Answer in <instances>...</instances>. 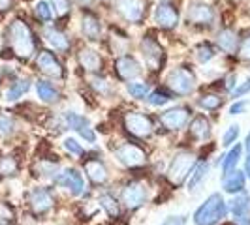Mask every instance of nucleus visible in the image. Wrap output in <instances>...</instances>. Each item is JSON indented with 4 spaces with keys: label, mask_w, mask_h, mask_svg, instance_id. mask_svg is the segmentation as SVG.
I'll return each instance as SVG.
<instances>
[{
    "label": "nucleus",
    "mask_w": 250,
    "mask_h": 225,
    "mask_svg": "<svg viewBox=\"0 0 250 225\" xmlns=\"http://www.w3.org/2000/svg\"><path fill=\"white\" fill-rule=\"evenodd\" d=\"M6 41H8V47L13 53L15 58L19 60H30L36 53V38L30 25L26 23L25 19L21 17H15L12 23L6 28Z\"/></svg>",
    "instance_id": "nucleus-1"
},
{
    "label": "nucleus",
    "mask_w": 250,
    "mask_h": 225,
    "mask_svg": "<svg viewBox=\"0 0 250 225\" xmlns=\"http://www.w3.org/2000/svg\"><path fill=\"white\" fill-rule=\"evenodd\" d=\"M226 212H228V208H226V203L222 199V195L220 193H213V195H209L207 199L203 201V205L194 212V224L216 225L218 222H222Z\"/></svg>",
    "instance_id": "nucleus-2"
},
{
    "label": "nucleus",
    "mask_w": 250,
    "mask_h": 225,
    "mask_svg": "<svg viewBox=\"0 0 250 225\" xmlns=\"http://www.w3.org/2000/svg\"><path fill=\"white\" fill-rule=\"evenodd\" d=\"M194 165H196V156L192 152L185 150V152L175 154V158L171 160V165L167 169V180L175 188L181 186L187 180V176L192 173Z\"/></svg>",
    "instance_id": "nucleus-3"
},
{
    "label": "nucleus",
    "mask_w": 250,
    "mask_h": 225,
    "mask_svg": "<svg viewBox=\"0 0 250 225\" xmlns=\"http://www.w3.org/2000/svg\"><path fill=\"white\" fill-rule=\"evenodd\" d=\"M167 87L171 88L175 94H179V96H188L196 88V77H194L190 68L181 66V68H175V70L169 72V75H167Z\"/></svg>",
    "instance_id": "nucleus-4"
},
{
    "label": "nucleus",
    "mask_w": 250,
    "mask_h": 225,
    "mask_svg": "<svg viewBox=\"0 0 250 225\" xmlns=\"http://www.w3.org/2000/svg\"><path fill=\"white\" fill-rule=\"evenodd\" d=\"M123 124H125L126 131H128L130 135H134V137H138V139L150 137L152 131H154V126L150 122V118L147 114H143V112H136V111L126 112Z\"/></svg>",
    "instance_id": "nucleus-5"
},
{
    "label": "nucleus",
    "mask_w": 250,
    "mask_h": 225,
    "mask_svg": "<svg viewBox=\"0 0 250 225\" xmlns=\"http://www.w3.org/2000/svg\"><path fill=\"white\" fill-rule=\"evenodd\" d=\"M55 199L51 195V191L47 188H32L30 193H28V206H30V212L34 216H45L53 208Z\"/></svg>",
    "instance_id": "nucleus-6"
},
{
    "label": "nucleus",
    "mask_w": 250,
    "mask_h": 225,
    "mask_svg": "<svg viewBox=\"0 0 250 225\" xmlns=\"http://www.w3.org/2000/svg\"><path fill=\"white\" fill-rule=\"evenodd\" d=\"M121 201L125 203L126 208L136 210L139 206H143L147 201V188L141 182H128L121 191Z\"/></svg>",
    "instance_id": "nucleus-7"
},
{
    "label": "nucleus",
    "mask_w": 250,
    "mask_h": 225,
    "mask_svg": "<svg viewBox=\"0 0 250 225\" xmlns=\"http://www.w3.org/2000/svg\"><path fill=\"white\" fill-rule=\"evenodd\" d=\"M141 53H143V58L145 64L149 66L150 70H162L164 64V49L160 47V43L156 39H152L150 36H145L141 39Z\"/></svg>",
    "instance_id": "nucleus-8"
},
{
    "label": "nucleus",
    "mask_w": 250,
    "mask_h": 225,
    "mask_svg": "<svg viewBox=\"0 0 250 225\" xmlns=\"http://www.w3.org/2000/svg\"><path fill=\"white\" fill-rule=\"evenodd\" d=\"M115 158L126 167H139L145 163L147 156H145L141 147L134 145V143H125L119 149H115Z\"/></svg>",
    "instance_id": "nucleus-9"
},
{
    "label": "nucleus",
    "mask_w": 250,
    "mask_h": 225,
    "mask_svg": "<svg viewBox=\"0 0 250 225\" xmlns=\"http://www.w3.org/2000/svg\"><path fill=\"white\" fill-rule=\"evenodd\" d=\"M36 68L47 77L53 79H62L64 77V68L62 64L59 62V58L51 53V51H40L36 58Z\"/></svg>",
    "instance_id": "nucleus-10"
},
{
    "label": "nucleus",
    "mask_w": 250,
    "mask_h": 225,
    "mask_svg": "<svg viewBox=\"0 0 250 225\" xmlns=\"http://www.w3.org/2000/svg\"><path fill=\"white\" fill-rule=\"evenodd\" d=\"M55 184L70 191V195H81L85 189V180L81 173H77L75 169H66L62 173H59L55 176Z\"/></svg>",
    "instance_id": "nucleus-11"
},
{
    "label": "nucleus",
    "mask_w": 250,
    "mask_h": 225,
    "mask_svg": "<svg viewBox=\"0 0 250 225\" xmlns=\"http://www.w3.org/2000/svg\"><path fill=\"white\" fill-rule=\"evenodd\" d=\"M192 111L188 107H173V109H167L160 114V124L166 128V130H171V131H177L181 128H185L190 118Z\"/></svg>",
    "instance_id": "nucleus-12"
},
{
    "label": "nucleus",
    "mask_w": 250,
    "mask_h": 225,
    "mask_svg": "<svg viewBox=\"0 0 250 225\" xmlns=\"http://www.w3.org/2000/svg\"><path fill=\"white\" fill-rule=\"evenodd\" d=\"M117 10L126 21L139 25L145 17V2L143 0H117Z\"/></svg>",
    "instance_id": "nucleus-13"
},
{
    "label": "nucleus",
    "mask_w": 250,
    "mask_h": 225,
    "mask_svg": "<svg viewBox=\"0 0 250 225\" xmlns=\"http://www.w3.org/2000/svg\"><path fill=\"white\" fill-rule=\"evenodd\" d=\"M115 74L121 81H134L141 75V66L130 55H123L115 60Z\"/></svg>",
    "instance_id": "nucleus-14"
},
{
    "label": "nucleus",
    "mask_w": 250,
    "mask_h": 225,
    "mask_svg": "<svg viewBox=\"0 0 250 225\" xmlns=\"http://www.w3.org/2000/svg\"><path fill=\"white\" fill-rule=\"evenodd\" d=\"M187 17H188V23L209 26L214 21V12L213 8L209 4H205V2H192L188 6Z\"/></svg>",
    "instance_id": "nucleus-15"
},
{
    "label": "nucleus",
    "mask_w": 250,
    "mask_h": 225,
    "mask_svg": "<svg viewBox=\"0 0 250 225\" xmlns=\"http://www.w3.org/2000/svg\"><path fill=\"white\" fill-rule=\"evenodd\" d=\"M154 23L160 28H175L179 23V12L171 4H158L154 10Z\"/></svg>",
    "instance_id": "nucleus-16"
},
{
    "label": "nucleus",
    "mask_w": 250,
    "mask_h": 225,
    "mask_svg": "<svg viewBox=\"0 0 250 225\" xmlns=\"http://www.w3.org/2000/svg\"><path fill=\"white\" fill-rule=\"evenodd\" d=\"M81 30H83V34H85L88 39H92V41L100 39V34H102L100 19H98L94 13L85 12L81 15Z\"/></svg>",
    "instance_id": "nucleus-17"
},
{
    "label": "nucleus",
    "mask_w": 250,
    "mask_h": 225,
    "mask_svg": "<svg viewBox=\"0 0 250 225\" xmlns=\"http://www.w3.org/2000/svg\"><path fill=\"white\" fill-rule=\"evenodd\" d=\"M43 38H45V41L49 43L51 49L59 51V53H66V51L70 49V39L64 36L59 28H55V26L45 28V30H43Z\"/></svg>",
    "instance_id": "nucleus-18"
},
{
    "label": "nucleus",
    "mask_w": 250,
    "mask_h": 225,
    "mask_svg": "<svg viewBox=\"0 0 250 225\" xmlns=\"http://www.w3.org/2000/svg\"><path fill=\"white\" fill-rule=\"evenodd\" d=\"M85 173L94 184H105L107 182V169H105L104 162L96 160V158L85 162Z\"/></svg>",
    "instance_id": "nucleus-19"
},
{
    "label": "nucleus",
    "mask_w": 250,
    "mask_h": 225,
    "mask_svg": "<svg viewBox=\"0 0 250 225\" xmlns=\"http://www.w3.org/2000/svg\"><path fill=\"white\" fill-rule=\"evenodd\" d=\"M245 173L243 171H237L233 169L231 173L224 175V182H222V188H224L226 193H241L245 189Z\"/></svg>",
    "instance_id": "nucleus-20"
},
{
    "label": "nucleus",
    "mask_w": 250,
    "mask_h": 225,
    "mask_svg": "<svg viewBox=\"0 0 250 225\" xmlns=\"http://www.w3.org/2000/svg\"><path fill=\"white\" fill-rule=\"evenodd\" d=\"M30 90V81L28 79H15L10 83V87L4 92V100L6 101H17L19 98H23L26 92Z\"/></svg>",
    "instance_id": "nucleus-21"
},
{
    "label": "nucleus",
    "mask_w": 250,
    "mask_h": 225,
    "mask_svg": "<svg viewBox=\"0 0 250 225\" xmlns=\"http://www.w3.org/2000/svg\"><path fill=\"white\" fill-rule=\"evenodd\" d=\"M190 135L196 139V141H205V139L211 137V122L200 114L196 116L192 122H190Z\"/></svg>",
    "instance_id": "nucleus-22"
},
{
    "label": "nucleus",
    "mask_w": 250,
    "mask_h": 225,
    "mask_svg": "<svg viewBox=\"0 0 250 225\" xmlns=\"http://www.w3.org/2000/svg\"><path fill=\"white\" fill-rule=\"evenodd\" d=\"M79 64L87 70V72H98L102 68V58H100V55L96 53V51H92V49H81L79 51Z\"/></svg>",
    "instance_id": "nucleus-23"
},
{
    "label": "nucleus",
    "mask_w": 250,
    "mask_h": 225,
    "mask_svg": "<svg viewBox=\"0 0 250 225\" xmlns=\"http://www.w3.org/2000/svg\"><path fill=\"white\" fill-rule=\"evenodd\" d=\"M36 94L43 103H55L61 96L55 85H51L49 81H43V79L36 81Z\"/></svg>",
    "instance_id": "nucleus-24"
},
{
    "label": "nucleus",
    "mask_w": 250,
    "mask_h": 225,
    "mask_svg": "<svg viewBox=\"0 0 250 225\" xmlns=\"http://www.w3.org/2000/svg\"><path fill=\"white\" fill-rule=\"evenodd\" d=\"M231 214L237 220H249L250 216V195H237L229 205Z\"/></svg>",
    "instance_id": "nucleus-25"
},
{
    "label": "nucleus",
    "mask_w": 250,
    "mask_h": 225,
    "mask_svg": "<svg viewBox=\"0 0 250 225\" xmlns=\"http://www.w3.org/2000/svg\"><path fill=\"white\" fill-rule=\"evenodd\" d=\"M216 41H218V47H220L222 51H226V53H233V51L237 49L239 38H237V34H235V30L226 28V30H220V32H218Z\"/></svg>",
    "instance_id": "nucleus-26"
},
{
    "label": "nucleus",
    "mask_w": 250,
    "mask_h": 225,
    "mask_svg": "<svg viewBox=\"0 0 250 225\" xmlns=\"http://www.w3.org/2000/svg\"><path fill=\"white\" fill-rule=\"evenodd\" d=\"M241 152H243V147L235 143V147L229 150L224 156V160H222V175H228V173H231L235 169L239 158H241Z\"/></svg>",
    "instance_id": "nucleus-27"
},
{
    "label": "nucleus",
    "mask_w": 250,
    "mask_h": 225,
    "mask_svg": "<svg viewBox=\"0 0 250 225\" xmlns=\"http://www.w3.org/2000/svg\"><path fill=\"white\" fill-rule=\"evenodd\" d=\"M19 173V162L13 156H0V176L10 178Z\"/></svg>",
    "instance_id": "nucleus-28"
},
{
    "label": "nucleus",
    "mask_w": 250,
    "mask_h": 225,
    "mask_svg": "<svg viewBox=\"0 0 250 225\" xmlns=\"http://www.w3.org/2000/svg\"><path fill=\"white\" fill-rule=\"evenodd\" d=\"M98 203H100V206L105 210V214L109 218H117L121 214V210H119V201L115 199L111 193H102L100 197H98Z\"/></svg>",
    "instance_id": "nucleus-29"
},
{
    "label": "nucleus",
    "mask_w": 250,
    "mask_h": 225,
    "mask_svg": "<svg viewBox=\"0 0 250 225\" xmlns=\"http://www.w3.org/2000/svg\"><path fill=\"white\" fill-rule=\"evenodd\" d=\"M207 171H209V163H205V162L196 163V165H194V169H192V173H190L188 189H196V186L203 180V176L207 175Z\"/></svg>",
    "instance_id": "nucleus-30"
},
{
    "label": "nucleus",
    "mask_w": 250,
    "mask_h": 225,
    "mask_svg": "<svg viewBox=\"0 0 250 225\" xmlns=\"http://www.w3.org/2000/svg\"><path fill=\"white\" fill-rule=\"evenodd\" d=\"M64 120H66L68 128L75 130L77 133H79L81 130L88 128V120L83 116V114H77V112H66V114H64Z\"/></svg>",
    "instance_id": "nucleus-31"
},
{
    "label": "nucleus",
    "mask_w": 250,
    "mask_h": 225,
    "mask_svg": "<svg viewBox=\"0 0 250 225\" xmlns=\"http://www.w3.org/2000/svg\"><path fill=\"white\" fill-rule=\"evenodd\" d=\"M34 17L40 23H49L51 17H53V8L45 0H40V2L34 4Z\"/></svg>",
    "instance_id": "nucleus-32"
},
{
    "label": "nucleus",
    "mask_w": 250,
    "mask_h": 225,
    "mask_svg": "<svg viewBox=\"0 0 250 225\" xmlns=\"http://www.w3.org/2000/svg\"><path fill=\"white\" fill-rule=\"evenodd\" d=\"M15 133V120L8 114L0 112V139H8Z\"/></svg>",
    "instance_id": "nucleus-33"
},
{
    "label": "nucleus",
    "mask_w": 250,
    "mask_h": 225,
    "mask_svg": "<svg viewBox=\"0 0 250 225\" xmlns=\"http://www.w3.org/2000/svg\"><path fill=\"white\" fill-rule=\"evenodd\" d=\"M222 98L220 96H216V94H209V96H201L200 101H198V105H200L201 109H205V111H216L218 107H222Z\"/></svg>",
    "instance_id": "nucleus-34"
},
{
    "label": "nucleus",
    "mask_w": 250,
    "mask_h": 225,
    "mask_svg": "<svg viewBox=\"0 0 250 225\" xmlns=\"http://www.w3.org/2000/svg\"><path fill=\"white\" fill-rule=\"evenodd\" d=\"M57 169H59L57 162H47V160H40L36 165V171L40 176H53L55 178V176L59 175Z\"/></svg>",
    "instance_id": "nucleus-35"
},
{
    "label": "nucleus",
    "mask_w": 250,
    "mask_h": 225,
    "mask_svg": "<svg viewBox=\"0 0 250 225\" xmlns=\"http://www.w3.org/2000/svg\"><path fill=\"white\" fill-rule=\"evenodd\" d=\"M169 100H171L169 94L164 92V90H154V92H150L149 96H147V103L152 105V107H162V105H166Z\"/></svg>",
    "instance_id": "nucleus-36"
},
{
    "label": "nucleus",
    "mask_w": 250,
    "mask_h": 225,
    "mask_svg": "<svg viewBox=\"0 0 250 225\" xmlns=\"http://www.w3.org/2000/svg\"><path fill=\"white\" fill-rule=\"evenodd\" d=\"M128 92H130L132 98L145 100L149 96V87L145 83H128Z\"/></svg>",
    "instance_id": "nucleus-37"
},
{
    "label": "nucleus",
    "mask_w": 250,
    "mask_h": 225,
    "mask_svg": "<svg viewBox=\"0 0 250 225\" xmlns=\"http://www.w3.org/2000/svg\"><path fill=\"white\" fill-rule=\"evenodd\" d=\"M196 58H198V62L207 64L209 60H213L214 58V49L209 45V43H201L200 47L196 49Z\"/></svg>",
    "instance_id": "nucleus-38"
},
{
    "label": "nucleus",
    "mask_w": 250,
    "mask_h": 225,
    "mask_svg": "<svg viewBox=\"0 0 250 225\" xmlns=\"http://www.w3.org/2000/svg\"><path fill=\"white\" fill-rule=\"evenodd\" d=\"M239 133H241V130H239V124H231L224 131V137H222V145H224V147H231V145H233V143L237 141Z\"/></svg>",
    "instance_id": "nucleus-39"
},
{
    "label": "nucleus",
    "mask_w": 250,
    "mask_h": 225,
    "mask_svg": "<svg viewBox=\"0 0 250 225\" xmlns=\"http://www.w3.org/2000/svg\"><path fill=\"white\" fill-rule=\"evenodd\" d=\"M51 6L55 10V15H59V17H64L70 12V0H51Z\"/></svg>",
    "instance_id": "nucleus-40"
},
{
    "label": "nucleus",
    "mask_w": 250,
    "mask_h": 225,
    "mask_svg": "<svg viewBox=\"0 0 250 225\" xmlns=\"http://www.w3.org/2000/svg\"><path fill=\"white\" fill-rule=\"evenodd\" d=\"M64 149L68 150L70 154H74V156H81L83 154V147L75 141V139H64Z\"/></svg>",
    "instance_id": "nucleus-41"
},
{
    "label": "nucleus",
    "mask_w": 250,
    "mask_h": 225,
    "mask_svg": "<svg viewBox=\"0 0 250 225\" xmlns=\"http://www.w3.org/2000/svg\"><path fill=\"white\" fill-rule=\"evenodd\" d=\"M13 218V208L8 203H0V222H10Z\"/></svg>",
    "instance_id": "nucleus-42"
},
{
    "label": "nucleus",
    "mask_w": 250,
    "mask_h": 225,
    "mask_svg": "<svg viewBox=\"0 0 250 225\" xmlns=\"http://www.w3.org/2000/svg\"><path fill=\"white\" fill-rule=\"evenodd\" d=\"M239 56L243 60H250V36H247L239 45Z\"/></svg>",
    "instance_id": "nucleus-43"
},
{
    "label": "nucleus",
    "mask_w": 250,
    "mask_h": 225,
    "mask_svg": "<svg viewBox=\"0 0 250 225\" xmlns=\"http://www.w3.org/2000/svg\"><path fill=\"white\" fill-rule=\"evenodd\" d=\"M249 92H250V79H247L243 85H239L237 88L231 90V96H233V98H241V96H245V94H249Z\"/></svg>",
    "instance_id": "nucleus-44"
},
{
    "label": "nucleus",
    "mask_w": 250,
    "mask_h": 225,
    "mask_svg": "<svg viewBox=\"0 0 250 225\" xmlns=\"http://www.w3.org/2000/svg\"><path fill=\"white\" fill-rule=\"evenodd\" d=\"M249 107V101H235L231 107H229V114H243Z\"/></svg>",
    "instance_id": "nucleus-45"
},
{
    "label": "nucleus",
    "mask_w": 250,
    "mask_h": 225,
    "mask_svg": "<svg viewBox=\"0 0 250 225\" xmlns=\"http://www.w3.org/2000/svg\"><path fill=\"white\" fill-rule=\"evenodd\" d=\"M92 87L96 88L98 92H102V94H107V92H109V85H107L104 79H94V81H92Z\"/></svg>",
    "instance_id": "nucleus-46"
},
{
    "label": "nucleus",
    "mask_w": 250,
    "mask_h": 225,
    "mask_svg": "<svg viewBox=\"0 0 250 225\" xmlns=\"http://www.w3.org/2000/svg\"><path fill=\"white\" fill-rule=\"evenodd\" d=\"M79 135L85 139V141H88V143H94V141H96V135H94V131H92V128H90V126L85 128V130H81V131H79Z\"/></svg>",
    "instance_id": "nucleus-47"
},
{
    "label": "nucleus",
    "mask_w": 250,
    "mask_h": 225,
    "mask_svg": "<svg viewBox=\"0 0 250 225\" xmlns=\"http://www.w3.org/2000/svg\"><path fill=\"white\" fill-rule=\"evenodd\" d=\"M15 4V0H0V13H6L10 12Z\"/></svg>",
    "instance_id": "nucleus-48"
},
{
    "label": "nucleus",
    "mask_w": 250,
    "mask_h": 225,
    "mask_svg": "<svg viewBox=\"0 0 250 225\" xmlns=\"http://www.w3.org/2000/svg\"><path fill=\"white\" fill-rule=\"evenodd\" d=\"M185 224V218H179V220H175V218H169V220H166L164 224L160 225H183Z\"/></svg>",
    "instance_id": "nucleus-49"
},
{
    "label": "nucleus",
    "mask_w": 250,
    "mask_h": 225,
    "mask_svg": "<svg viewBox=\"0 0 250 225\" xmlns=\"http://www.w3.org/2000/svg\"><path fill=\"white\" fill-rule=\"evenodd\" d=\"M245 147H247V152H249V156H250V133H249V137H247V143H245Z\"/></svg>",
    "instance_id": "nucleus-50"
},
{
    "label": "nucleus",
    "mask_w": 250,
    "mask_h": 225,
    "mask_svg": "<svg viewBox=\"0 0 250 225\" xmlns=\"http://www.w3.org/2000/svg\"><path fill=\"white\" fill-rule=\"evenodd\" d=\"M0 225H8V224H4V222H0Z\"/></svg>",
    "instance_id": "nucleus-51"
},
{
    "label": "nucleus",
    "mask_w": 250,
    "mask_h": 225,
    "mask_svg": "<svg viewBox=\"0 0 250 225\" xmlns=\"http://www.w3.org/2000/svg\"><path fill=\"white\" fill-rule=\"evenodd\" d=\"M0 83H2V79H0Z\"/></svg>",
    "instance_id": "nucleus-52"
}]
</instances>
